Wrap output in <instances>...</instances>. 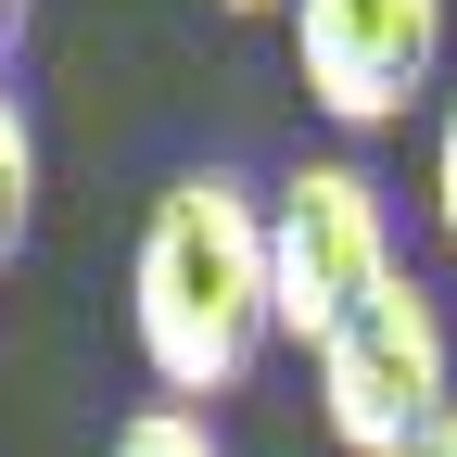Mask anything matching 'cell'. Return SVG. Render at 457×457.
I'll list each match as a JSON object with an SVG mask.
<instances>
[{
    "label": "cell",
    "mask_w": 457,
    "mask_h": 457,
    "mask_svg": "<svg viewBox=\"0 0 457 457\" xmlns=\"http://www.w3.org/2000/svg\"><path fill=\"white\" fill-rule=\"evenodd\" d=\"M293 64L330 128H394L445 64V0H293Z\"/></svg>",
    "instance_id": "4"
},
{
    "label": "cell",
    "mask_w": 457,
    "mask_h": 457,
    "mask_svg": "<svg viewBox=\"0 0 457 457\" xmlns=\"http://www.w3.org/2000/svg\"><path fill=\"white\" fill-rule=\"evenodd\" d=\"M216 13H293V0H216Z\"/></svg>",
    "instance_id": "10"
},
{
    "label": "cell",
    "mask_w": 457,
    "mask_h": 457,
    "mask_svg": "<svg viewBox=\"0 0 457 457\" xmlns=\"http://www.w3.org/2000/svg\"><path fill=\"white\" fill-rule=\"evenodd\" d=\"M13 38H26V0H0V64H13Z\"/></svg>",
    "instance_id": "8"
},
{
    "label": "cell",
    "mask_w": 457,
    "mask_h": 457,
    "mask_svg": "<svg viewBox=\"0 0 457 457\" xmlns=\"http://www.w3.org/2000/svg\"><path fill=\"white\" fill-rule=\"evenodd\" d=\"M114 457H228L204 407H140L128 432H114Z\"/></svg>",
    "instance_id": "6"
},
{
    "label": "cell",
    "mask_w": 457,
    "mask_h": 457,
    "mask_svg": "<svg viewBox=\"0 0 457 457\" xmlns=\"http://www.w3.org/2000/svg\"><path fill=\"white\" fill-rule=\"evenodd\" d=\"M128 318H140V356L165 381V407L242 394L254 356L279 343V305H267V191L228 179V165L165 179L153 216H140V254H128Z\"/></svg>",
    "instance_id": "1"
},
{
    "label": "cell",
    "mask_w": 457,
    "mask_h": 457,
    "mask_svg": "<svg viewBox=\"0 0 457 457\" xmlns=\"http://www.w3.org/2000/svg\"><path fill=\"white\" fill-rule=\"evenodd\" d=\"M381 279H394L381 179L369 165H293V179L267 191V305H279V343L318 356Z\"/></svg>",
    "instance_id": "3"
},
{
    "label": "cell",
    "mask_w": 457,
    "mask_h": 457,
    "mask_svg": "<svg viewBox=\"0 0 457 457\" xmlns=\"http://www.w3.org/2000/svg\"><path fill=\"white\" fill-rule=\"evenodd\" d=\"M420 457H457V407H445V432H432V445H420Z\"/></svg>",
    "instance_id": "9"
},
{
    "label": "cell",
    "mask_w": 457,
    "mask_h": 457,
    "mask_svg": "<svg viewBox=\"0 0 457 457\" xmlns=\"http://www.w3.org/2000/svg\"><path fill=\"white\" fill-rule=\"evenodd\" d=\"M26 228H38V128H26V102L0 89V267L26 254Z\"/></svg>",
    "instance_id": "5"
},
{
    "label": "cell",
    "mask_w": 457,
    "mask_h": 457,
    "mask_svg": "<svg viewBox=\"0 0 457 457\" xmlns=\"http://www.w3.org/2000/svg\"><path fill=\"white\" fill-rule=\"evenodd\" d=\"M432 216H445V242H457V89H445V128H432Z\"/></svg>",
    "instance_id": "7"
},
{
    "label": "cell",
    "mask_w": 457,
    "mask_h": 457,
    "mask_svg": "<svg viewBox=\"0 0 457 457\" xmlns=\"http://www.w3.org/2000/svg\"><path fill=\"white\" fill-rule=\"evenodd\" d=\"M318 407L343 457H420L457 407V356H445V305L420 279H381V293L318 343Z\"/></svg>",
    "instance_id": "2"
}]
</instances>
